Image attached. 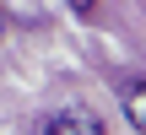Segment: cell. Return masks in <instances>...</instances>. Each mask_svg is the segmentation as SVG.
Segmentation results:
<instances>
[{
	"label": "cell",
	"mask_w": 146,
	"mask_h": 135,
	"mask_svg": "<svg viewBox=\"0 0 146 135\" xmlns=\"http://www.w3.org/2000/svg\"><path fill=\"white\" fill-rule=\"evenodd\" d=\"M33 135H108L103 130V119L87 108V103H70V108H54V114H43Z\"/></svg>",
	"instance_id": "6da1fadb"
},
{
	"label": "cell",
	"mask_w": 146,
	"mask_h": 135,
	"mask_svg": "<svg viewBox=\"0 0 146 135\" xmlns=\"http://www.w3.org/2000/svg\"><path fill=\"white\" fill-rule=\"evenodd\" d=\"M114 92H119V108H125V119L146 135V76H125V81H114Z\"/></svg>",
	"instance_id": "7a4b0ae2"
},
{
	"label": "cell",
	"mask_w": 146,
	"mask_h": 135,
	"mask_svg": "<svg viewBox=\"0 0 146 135\" xmlns=\"http://www.w3.org/2000/svg\"><path fill=\"white\" fill-rule=\"evenodd\" d=\"M70 11H76V16H92V11H98V0H70Z\"/></svg>",
	"instance_id": "3957f363"
},
{
	"label": "cell",
	"mask_w": 146,
	"mask_h": 135,
	"mask_svg": "<svg viewBox=\"0 0 146 135\" xmlns=\"http://www.w3.org/2000/svg\"><path fill=\"white\" fill-rule=\"evenodd\" d=\"M0 27H5V16H0Z\"/></svg>",
	"instance_id": "277c9868"
}]
</instances>
